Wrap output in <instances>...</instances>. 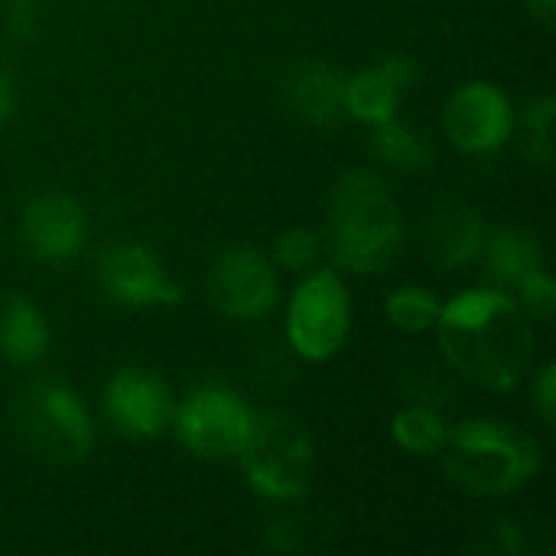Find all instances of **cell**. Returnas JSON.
Returning <instances> with one entry per match:
<instances>
[{
  "instance_id": "obj_21",
  "label": "cell",
  "mask_w": 556,
  "mask_h": 556,
  "mask_svg": "<svg viewBox=\"0 0 556 556\" xmlns=\"http://www.w3.org/2000/svg\"><path fill=\"white\" fill-rule=\"evenodd\" d=\"M274 257L283 270L309 274L323 261V238L309 228H287L274 244Z\"/></svg>"
},
{
  "instance_id": "obj_2",
  "label": "cell",
  "mask_w": 556,
  "mask_h": 556,
  "mask_svg": "<svg viewBox=\"0 0 556 556\" xmlns=\"http://www.w3.org/2000/svg\"><path fill=\"white\" fill-rule=\"evenodd\" d=\"M404 244L401 205L388 182L371 169L339 176L329 202V251L355 277L384 270Z\"/></svg>"
},
{
  "instance_id": "obj_14",
  "label": "cell",
  "mask_w": 556,
  "mask_h": 556,
  "mask_svg": "<svg viewBox=\"0 0 556 556\" xmlns=\"http://www.w3.org/2000/svg\"><path fill=\"white\" fill-rule=\"evenodd\" d=\"M485 225L479 212L469 205H440L427 222H424V254L430 257L433 267L440 270H456L469 267L482 257L485 248Z\"/></svg>"
},
{
  "instance_id": "obj_7",
  "label": "cell",
  "mask_w": 556,
  "mask_h": 556,
  "mask_svg": "<svg viewBox=\"0 0 556 556\" xmlns=\"http://www.w3.org/2000/svg\"><path fill=\"white\" fill-rule=\"evenodd\" d=\"M254 410L244 404V397L225 384H202L195 388L179 410H173V427L179 443L208 463L238 459L244 450L251 430H254Z\"/></svg>"
},
{
  "instance_id": "obj_1",
  "label": "cell",
  "mask_w": 556,
  "mask_h": 556,
  "mask_svg": "<svg viewBox=\"0 0 556 556\" xmlns=\"http://www.w3.org/2000/svg\"><path fill=\"white\" fill-rule=\"evenodd\" d=\"M437 332L450 368L485 391H515L534 365L531 316L498 287L463 290L443 303Z\"/></svg>"
},
{
  "instance_id": "obj_9",
  "label": "cell",
  "mask_w": 556,
  "mask_h": 556,
  "mask_svg": "<svg viewBox=\"0 0 556 556\" xmlns=\"http://www.w3.org/2000/svg\"><path fill=\"white\" fill-rule=\"evenodd\" d=\"M98 283L108 300L130 309H163L182 300V287L143 244H114L98 257Z\"/></svg>"
},
{
  "instance_id": "obj_28",
  "label": "cell",
  "mask_w": 556,
  "mask_h": 556,
  "mask_svg": "<svg viewBox=\"0 0 556 556\" xmlns=\"http://www.w3.org/2000/svg\"><path fill=\"white\" fill-rule=\"evenodd\" d=\"M528 13L534 20H541L544 26H554L556 23V0H525Z\"/></svg>"
},
{
  "instance_id": "obj_5",
  "label": "cell",
  "mask_w": 556,
  "mask_h": 556,
  "mask_svg": "<svg viewBox=\"0 0 556 556\" xmlns=\"http://www.w3.org/2000/svg\"><path fill=\"white\" fill-rule=\"evenodd\" d=\"M16 430L39 459L59 466L81 463L94 446V424L85 401L59 378H42L20 397Z\"/></svg>"
},
{
  "instance_id": "obj_24",
  "label": "cell",
  "mask_w": 556,
  "mask_h": 556,
  "mask_svg": "<svg viewBox=\"0 0 556 556\" xmlns=\"http://www.w3.org/2000/svg\"><path fill=\"white\" fill-rule=\"evenodd\" d=\"M531 541H528V528L518 521H495L482 541V551L495 556H521L528 554Z\"/></svg>"
},
{
  "instance_id": "obj_6",
  "label": "cell",
  "mask_w": 556,
  "mask_h": 556,
  "mask_svg": "<svg viewBox=\"0 0 556 556\" xmlns=\"http://www.w3.org/2000/svg\"><path fill=\"white\" fill-rule=\"evenodd\" d=\"M352 329V303L339 270L313 267L290 296L287 342L306 362H329L339 355Z\"/></svg>"
},
{
  "instance_id": "obj_12",
  "label": "cell",
  "mask_w": 556,
  "mask_h": 556,
  "mask_svg": "<svg viewBox=\"0 0 556 556\" xmlns=\"http://www.w3.org/2000/svg\"><path fill=\"white\" fill-rule=\"evenodd\" d=\"M20 235L26 251L42 264H68L85 251L88 222L68 195H39L23 208Z\"/></svg>"
},
{
  "instance_id": "obj_17",
  "label": "cell",
  "mask_w": 556,
  "mask_h": 556,
  "mask_svg": "<svg viewBox=\"0 0 556 556\" xmlns=\"http://www.w3.org/2000/svg\"><path fill=\"white\" fill-rule=\"evenodd\" d=\"M482 257L498 290H515L525 277L544 267V251L525 228H495L485 238Z\"/></svg>"
},
{
  "instance_id": "obj_13",
  "label": "cell",
  "mask_w": 556,
  "mask_h": 556,
  "mask_svg": "<svg viewBox=\"0 0 556 556\" xmlns=\"http://www.w3.org/2000/svg\"><path fill=\"white\" fill-rule=\"evenodd\" d=\"M420 78V65L407 52H391L378 59L371 68L355 72L345 78V114L358 124L378 127L397 117L404 91Z\"/></svg>"
},
{
  "instance_id": "obj_18",
  "label": "cell",
  "mask_w": 556,
  "mask_h": 556,
  "mask_svg": "<svg viewBox=\"0 0 556 556\" xmlns=\"http://www.w3.org/2000/svg\"><path fill=\"white\" fill-rule=\"evenodd\" d=\"M391 440L410 456H440L450 437V424L433 404H407L391 417Z\"/></svg>"
},
{
  "instance_id": "obj_25",
  "label": "cell",
  "mask_w": 556,
  "mask_h": 556,
  "mask_svg": "<svg viewBox=\"0 0 556 556\" xmlns=\"http://www.w3.org/2000/svg\"><path fill=\"white\" fill-rule=\"evenodd\" d=\"M3 29L10 39L26 42L39 29V0H3Z\"/></svg>"
},
{
  "instance_id": "obj_22",
  "label": "cell",
  "mask_w": 556,
  "mask_h": 556,
  "mask_svg": "<svg viewBox=\"0 0 556 556\" xmlns=\"http://www.w3.org/2000/svg\"><path fill=\"white\" fill-rule=\"evenodd\" d=\"M554 94H541L538 101H531V108H528V114H525L528 153H531L541 166H551V163H554Z\"/></svg>"
},
{
  "instance_id": "obj_19",
  "label": "cell",
  "mask_w": 556,
  "mask_h": 556,
  "mask_svg": "<svg viewBox=\"0 0 556 556\" xmlns=\"http://www.w3.org/2000/svg\"><path fill=\"white\" fill-rule=\"evenodd\" d=\"M371 150L384 163H391V166H397L404 173H420V169H427L433 163L430 140L417 127H410V124H404L397 117L371 127Z\"/></svg>"
},
{
  "instance_id": "obj_16",
  "label": "cell",
  "mask_w": 556,
  "mask_h": 556,
  "mask_svg": "<svg viewBox=\"0 0 556 556\" xmlns=\"http://www.w3.org/2000/svg\"><path fill=\"white\" fill-rule=\"evenodd\" d=\"M49 352V323L26 296H10L0 306V355L20 368L42 362Z\"/></svg>"
},
{
  "instance_id": "obj_15",
  "label": "cell",
  "mask_w": 556,
  "mask_h": 556,
  "mask_svg": "<svg viewBox=\"0 0 556 556\" xmlns=\"http://www.w3.org/2000/svg\"><path fill=\"white\" fill-rule=\"evenodd\" d=\"M293 114L309 127H336L345 117V75L329 62H306L287 81Z\"/></svg>"
},
{
  "instance_id": "obj_4",
  "label": "cell",
  "mask_w": 556,
  "mask_h": 556,
  "mask_svg": "<svg viewBox=\"0 0 556 556\" xmlns=\"http://www.w3.org/2000/svg\"><path fill=\"white\" fill-rule=\"evenodd\" d=\"M244 479L254 495L274 505H296L316 472V450L309 433L283 414H257L254 430L238 453Z\"/></svg>"
},
{
  "instance_id": "obj_27",
  "label": "cell",
  "mask_w": 556,
  "mask_h": 556,
  "mask_svg": "<svg viewBox=\"0 0 556 556\" xmlns=\"http://www.w3.org/2000/svg\"><path fill=\"white\" fill-rule=\"evenodd\" d=\"M16 114V85H13V75L0 65V130L13 121Z\"/></svg>"
},
{
  "instance_id": "obj_3",
  "label": "cell",
  "mask_w": 556,
  "mask_h": 556,
  "mask_svg": "<svg viewBox=\"0 0 556 556\" xmlns=\"http://www.w3.org/2000/svg\"><path fill=\"white\" fill-rule=\"evenodd\" d=\"M446 479L476 498L511 495L541 469V453L531 437L498 420H466L450 427L443 446Z\"/></svg>"
},
{
  "instance_id": "obj_26",
  "label": "cell",
  "mask_w": 556,
  "mask_h": 556,
  "mask_svg": "<svg viewBox=\"0 0 556 556\" xmlns=\"http://www.w3.org/2000/svg\"><path fill=\"white\" fill-rule=\"evenodd\" d=\"M531 397H534V410L541 414L544 427H554L556 424V368L554 365H544L531 384Z\"/></svg>"
},
{
  "instance_id": "obj_10",
  "label": "cell",
  "mask_w": 556,
  "mask_h": 556,
  "mask_svg": "<svg viewBox=\"0 0 556 556\" xmlns=\"http://www.w3.org/2000/svg\"><path fill=\"white\" fill-rule=\"evenodd\" d=\"M208 296L215 309L228 319H261L277 303L274 264L248 244L228 248L212 267Z\"/></svg>"
},
{
  "instance_id": "obj_20",
  "label": "cell",
  "mask_w": 556,
  "mask_h": 556,
  "mask_svg": "<svg viewBox=\"0 0 556 556\" xmlns=\"http://www.w3.org/2000/svg\"><path fill=\"white\" fill-rule=\"evenodd\" d=\"M440 309H443V303L427 287H414V283L410 287H397L388 296V303H384L388 323L394 329H401V332H410V336L437 329Z\"/></svg>"
},
{
  "instance_id": "obj_23",
  "label": "cell",
  "mask_w": 556,
  "mask_h": 556,
  "mask_svg": "<svg viewBox=\"0 0 556 556\" xmlns=\"http://www.w3.org/2000/svg\"><path fill=\"white\" fill-rule=\"evenodd\" d=\"M515 300H518V306H521L531 319L551 323L556 313V287L554 277L547 274V267H541V270H534L531 277H525V280L515 287Z\"/></svg>"
},
{
  "instance_id": "obj_11",
  "label": "cell",
  "mask_w": 556,
  "mask_h": 556,
  "mask_svg": "<svg viewBox=\"0 0 556 556\" xmlns=\"http://www.w3.org/2000/svg\"><path fill=\"white\" fill-rule=\"evenodd\" d=\"M104 417L127 440H156L173 420L169 388L143 368H121L101 394Z\"/></svg>"
},
{
  "instance_id": "obj_8",
  "label": "cell",
  "mask_w": 556,
  "mask_h": 556,
  "mask_svg": "<svg viewBox=\"0 0 556 556\" xmlns=\"http://www.w3.org/2000/svg\"><path fill=\"white\" fill-rule=\"evenodd\" d=\"M446 137L463 153H495L515 134V108L511 98L492 81H466L459 85L443 108Z\"/></svg>"
}]
</instances>
